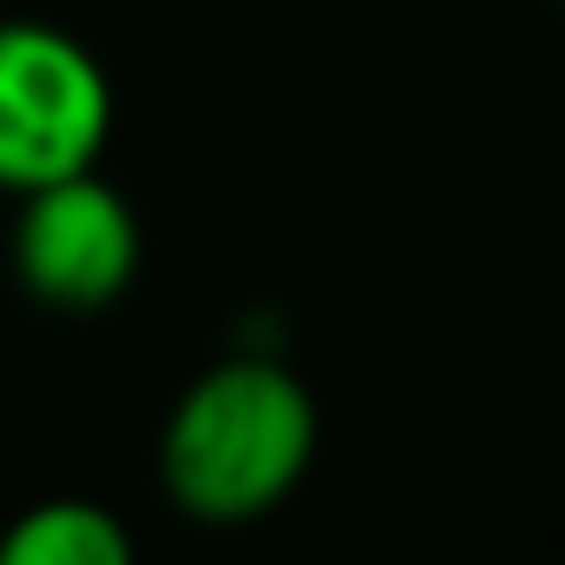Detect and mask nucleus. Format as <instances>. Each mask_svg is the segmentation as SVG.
<instances>
[{"label": "nucleus", "mask_w": 565, "mask_h": 565, "mask_svg": "<svg viewBox=\"0 0 565 565\" xmlns=\"http://www.w3.org/2000/svg\"><path fill=\"white\" fill-rule=\"evenodd\" d=\"M114 81L54 21H0V193H34L100 167Z\"/></svg>", "instance_id": "f03ea898"}, {"label": "nucleus", "mask_w": 565, "mask_h": 565, "mask_svg": "<svg viewBox=\"0 0 565 565\" xmlns=\"http://www.w3.org/2000/svg\"><path fill=\"white\" fill-rule=\"evenodd\" d=\"M14 279L54 313H100L140 273V220L100 167L21 193L14 213Z\"/></svg>", "instance_id": "7ed1b4c3"}, {"label": "nucleus", "mask_w": 565, "mask_h": 565, "mask_svg": "<svg viewBox=\"0 0 565 565\" xmlns=\"http://www.w3.org/2000/svg\"><path fill=\"white\" fill-rule=\"evenodd\" d=\"M134 532L100 499H41L0 532V565H120Z\"/></svg>", "instance_id": "20e7f679"}, {"label": "nucleus", "mask_w": 565, "mask_h": 565, "mask_svg": "<svg viewBox=\"0 0 565 565\" xmlns=\"http://www.w3.org/2000/svg\"><path fill=\"white\" fill-rule=\"evenodd\" d=\"M320 452V406L294 366L233 353L206 366L160 426V486L193 525H253L279 512Z\"/></svg>", "instance_id": "f257e3e1"}]
</instances>
